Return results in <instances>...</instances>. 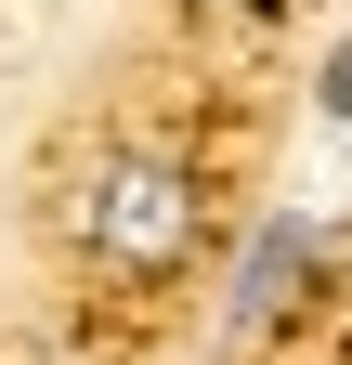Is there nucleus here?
I'll list each match as a JSON object with an SVG mask.
<instances>
[{"label": "nucleus", "mask_w": 352, "mask_h": 365, "mask_svg": "<svg viewBox=\"0 0 352 365\" xmlns=\"http://www.w3.org/2000/svg\"><path fill=\"white\" fill-rule=\"evenodd\" d=\"M300 274H314V222H300V209H274V222H261V248L235 261V327L287 313V287H300Z\"/></svg>", "instance_id": "2"}, {"label": "nucleus", "mask_w": 352, "mask_h": 365, "mask_svg": "<svg viewBox=\"0 0 352 365\" xmlns=\"http://www.w3.org/2000/svg\"><path fill=\"white\" fill-rule=\"evenodd\" d=\"M314 105H326V118H352V39L326 53V91H314Z\"/></svg>", "instance_id": "3"}, {"label": "nucleus", "mask_w": 352, "mask_h": 365, "mask_svg": "<svg viewBox=\"0 0 352 365\" xmlns=\"http://www.w3.org/2000/svg\"><path fill=\"white\" fill-rule=\"evenodd\" d=\"M196 248V182L170 157H105L92 170V261L105 274H170Z\"/></svg>", "instance_id": "1"}]
</instances>
